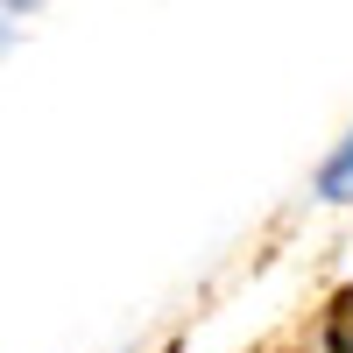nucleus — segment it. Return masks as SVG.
<instances>
[{
	"instance_id": "obj_1",
	"label": "nucleus",
	"mask_w": 353,
	"mask_h": 353,
	"mask_svg": "<svg viewBox=\"0 0 353 353\" xmlns=\"http://www.w3.org/2000/svg\"><path fill=\"white\" fill-rule=\"evenodd\" d=\"M318 198H325V205H353V134L325 156V170H318Z\"/></svg>"
},
{
	"instance_id": "obj_2",
	"label": "nucleus",
	"mask_w": 353,
	"mask_h": 353,
	"mask_svg": "<svg viewBox=\"0 0 353 353\" xmlns=\"http://www.w3.org/2000/svg\"><path fill=\"white\" fill-rule=\"evenodd\" d=\"M325 353H353V283L332 290V304H325Z\"/></svg>"
},
{
	"instance_id": "obj_3",
	"label": "nucleus",
	"mask_w": 353,
	"mask_h": 353,
	"mask_svg": "<svg viewBox=\"0 0 353 353\" xmlns=\"http://www.w3.org/2000/svg\"><path fill=\"white\" fill-rule=\"evenodd\" d=\"M21 8H36V0H8V14H21Z\"/></svg>"
}]
</instances>
